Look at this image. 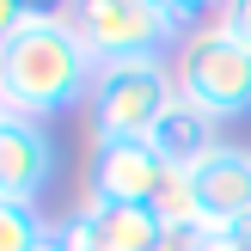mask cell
<instances>
[{
    "label": "cell",
    "instance_id": "cell-15",
    "mask_svg": "<svg viewBox=\"0 0 251 251\" xmlns=\"http://www.w3.org/2000/svg\"><path fill=\"white\" fill-rule=\"evenodd\" d=\"M153 6H166V0H153ZM166 12H172V6H166Z\"/></svg>",
    "mask_w": 251,
    "mask_h": 251
},
{
    "label": "cell",
    "instance_id": "cell-9",
    "mask_svg": "<svg viewBox=\"0 0 251 251\" xmlns=\"http://www.w3.org/2000/svg\"><path fill=\"white\" fill-rule=\"evenodd\" d=\"M80 215L92 221L98 251H159V239H166V221L147 202H98V196H80Z\"/></svg>",
    "mask_w": 251,
    "mask_h": 251
},
{
    "label": "cell",
    "instance_id": "cell-14",
    "mask_svg": "<svg viewBox=\"0 0 251 251\" xmlns=\"http://www.w3.org/2000/svg\"><path fill=\"white\" fill-rule=\"evenodd\" d=\"M37 251H68V245H61V233H49V239L37 245Z\"/></svg>",
    "mask_w": 251,
    "mask_h": 251
},
{
    "label": "cell",
    "instance_id": "cell-1",
    "mask_svg": "<svg viewBox=\"0 0 251 251\" xmlns=\"http://www.w3.org/2000/svg\"><path fill=\"white\" fill-rule=\"evenodd\" d=\"M92 80H98V55L86 49L68 12H31L0 31V110L49 123L86 104Z\"/></svg>",
    "mask_w": 251,
    "mask_h": 251
},
{
    "label": "cell",
    "instance_id": "cell-2",
    "mask_svg": "<svg viewBox=\"0 0 251 251\" xmlns=\"http://www.w3.org/2000/svg\"><path fill=\"white\" fill-rule=\"evenodd\" d=\"M178 104V74L172 55H129V61H98L86 123L92 141H147L153 123Z\"/></svg>",
    "mask_w": 251,
    "mask_h": 251
},
{
    "label": "cell",
    "instance_id": "cell-12",
    "mask_svg": "<svg viewBox=\"0 0 251 251\" xmlns=\"http://www.w3.org/2000/svg\"><path fill=\"white\" fill-rule=\"evenodd\" d=\"M215 25L227 37H239V43H251V0H221V6H215Z\"/></svg>",
    "mask_w": 251,
    "mask_h": 251
},
{
    "label": "cell",
    "instance_id": "cell-13",
    "mask_svg": "<svg viewBox=\"0 0 251 251\" xmlns=\"http://www.w3.org/2000/svg\"><path fill=\"white\" fill-rule=\"evenodd\" d=\"M166 6H172V19L190 31V25H208V19H215V6H221V0H166Z\"/></svg>",
    "mask_w": 251,
    "mask_h": 251
},
{
    "label": "cell",
    "instance_id": "cell-11",
    "mask_svg": "<svg viewBox=\"0 0 251 251\" xmlns=\"http://www.w3.org/2000/svg\"><path fill=\"white\" fill-rule=\"evenodd\" d=\"M49 233L55 227L37 215V202H6L0 196V251H37Z\"/></svg>",
    "mask_w": 251,
    "mask_h": 251
},
{
    "label": "cell",
    "instance_id": "cell-4",
    "mask_svg": "<svg viewBox=\"0 0 251 251\" xmlns=\"http://www.w3.org/2000/svg\"><path fill=\"white\" fill-rule=\"evenodd\" d=\"M74 31L86 37L98 61H129V55H172L184 43V25L153 0H68L61 6Z\"/></svg>",
    "mask_w": 251,
    "mask_h": 251
},
{
    "label": "cell",
    "instance_id": "cell-10",
    "mask_svg": "<svg viewBox=\"0 0 251 251\" xmlns=\"http://www.w3.org/2000/svg\"><path fill=\"white\" fill-rule=\"evenodd\" d=\"M153 215L166 221V227H208L190 172H166V184H159V196H153Z\"/></svg>",
    "mask_w": 251,
    "mask_h": 251
},
{
    "label": "cell",
    "instance_id": "cell-5",
    "mask_svg": "<svg viewBox=\"0 0 251 251\" xmlns=\"http://www.w3.org/2000/svg\"><path fill=\"white\" fill-rule=\"evenodd\" d=\"M159 184H166V159L147 141H92L86 196H98V202H147L153 208Z\"/></svg>",
    "mask_w": 251,
    "mask_h": 251
},
{
    "label": "cell",
    "instance_id": "cell-8",
    "mask_svg": "<svg viewBox=\"0 0 251 251\" xmlns=\"http://www.w3.org/2000/svg\"><path fill=\"white\" fill-rule=\"evenodd\" d=\"M147 147L166 159V172H196V166H202V159L221 147V123L208 117V110H196L190 98H178V104L153 123Z\"/></svg>",
    "mask_w": 251,
    "mask_h": 251
},
{
    "label": "cell",
    "instance_id": "cell-7",
    "mask_svg": "<svg viewBox=\"0 0 251 251\" xmlns=\"http://www.w3.org/2000/svg\"><path fill=\"white\" fill-rule=\"evenodd\" d=\"M190 178H196V196H202V221L208 227H239V221H251V147L221 141Z\"/></svg>",
    "mask_w": 251,
    "mask_h": 251
},
{
    "label": "cell",
    "instance_id": "cell-6",
    "mask_svg": "<svg viewBox=\"0 0 251 251\" xmlns=\"http://www.w3.org/2000/svg\"><path fill=\"white\" fill-rule=\"evenodd\" d=\"M49 178H55L49 123L0 110V196H6V202H37V196L49 190Z\"/></svg>",
    "mask_w": 251,
    "mask_h": 251
},
{
    "label": "cell",
    "instance_id": "cell-3",
    "mask_svg": "<svg viewBox=\"0 0 251 251\" xmlns=\"http://www.w3.org/2000/svg\"><path fill=\"white\" fill-rule=\"evenodd\" d=\"M172 74H178V98H190L215 123L251 110V43L227 37L215 19L184 31V43L172 49Z\"/></svg>",
    "mask_w": 251,
    "mask_h": 251
}]
</instances>
